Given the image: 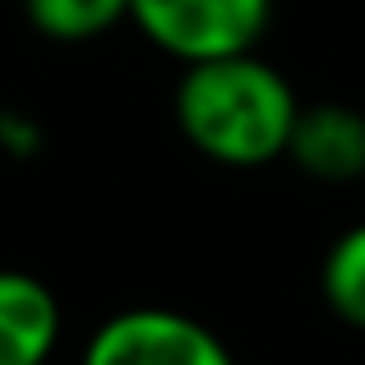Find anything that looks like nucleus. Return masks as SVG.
Wrapping results in <instances>:
<instances>
[{
  "instance_id": "obj_1",
  "label": "nucleus",
  "mask_w": 365,
  "mask_h": 365,
  "mask_svg": "<svg viewBox=\"0 0 365 365\" xmlns=\"http://www.w3.org/2000/svg\"><path fill=\"white\" fill-rule=\"evenodd\" d=\"M292 83L255 51L185 65L176 83V125L204 158L222 167H264L287 158L296 125Z\"/></svg>"
},
{
  "instance_id": "obj_2",
  "label": "nucleus",
  "mask_w": 365,
  "mask_h": 365,
  "mask_svg": "<svg viewBox=\"0 0 365 365\" xmlns=\"http://www.w3.org/2000/svg\"><path fill=\"white\" fill-rule=\"evenodd\" d=\"M130 19L153 46L195 65L255 51L268 33L273 0H130Z\"/></svg>"
},
{
  "instance_id": "obj_3",
  "label": "nucleus",
  "mask_w": 365,
  "mask_h": 365,
  "mask_svg": "<svg viewBox=\"0 0 365 365\" xmlns=\"http://www.w3.org/2000/svg\"><path fill=\"white\" fill-rule=\"evenodd\" d=\"M83 365H236L208 324L180 310H120L88 338Z\"/></svg>"
},
{
  "instance_id": "obj_4",
  "label": "nucleus",
  "mask_w": 365,
  "mask_h": 365,
  "mask_svg": "<svg viewBox=\"0 0 365 365\" xmlns=\"http://www.w3.org/2000/svg\"><path fill=\"white\" fill-rule=\"evenodd\" d=\"M287 158L314 180L347 185L365 176V116L342 102L301 107L287 139Z\"/></svg>"
},
{
  "instance_id": "obj_5",
  "label": "nucleus",
  "mask_w": 365,
  "mask_h": 365,
  "mask_svg": "<svg viewBox=\"0 0 365 365\" xmlns=\"http://www.w3.org/2000/svg\"><path fill=\"white\" fill-rule=\"evenodd\" d=\"M61 338V305L33 273L0 268V365H46Z\"/></svg>"
},
{
  "instance_id": "obj_6",
  "label": "nucleus",
  "mask_w": 365,
  "mask_h": 365,
  "mask_svg": "<svg viewBox=\"0 0 365 365\" xmlns=\"http://www.w3.org/2000/svg\"><path fill=\"white\" fill-rule=\"evenodd\" d=\"M24 14L51 42H93L130 19V0H24Z\"/></svg>"
},
{
  "instance_id": "obj_7",
  "label": "nucleus",
  "mask_w": 365,
  "mask_h": 365,
  "mask_svg": "<svg viewBox=\"0 0 365 365\" xmlns=\"http://www.w3.org/2000/svg\"><path fill=\"white\" fill-rule=\"evenodd\" d=\"M319 287H324L329 310L342 324L365 333V222H356L351 232H342L329 245L324 268H319Z\"/></svg>"
}]
</instances>
